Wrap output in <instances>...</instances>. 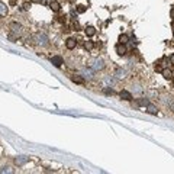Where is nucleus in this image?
I'll return each instance as SVG.
<instances>
[{
	"mask_svg": "<svg viewBox=\"0 0 174 174\" xmlns=\"http://www.w3.org/2000/svg\"><path fill=\"white\" fill-rule=\"evenodd\" d=\"M10 34H9V39L12 41V42H15L20 35H22V32H23V29H22V25H19V23H16V22H12L10 23Z\"/></svg>",
	"mask_w": 174,
	"mask_h": 174,
	"instance_id": "obj_1",
	"label": "nucleus"
},
{
	"mask_svg": "<svg viewBox=\"0 0 174 174\" xmlns=\"http://www.w3.org/2000/svg\"><path fill=\"white\" fill-rule=\"evenodd\" d=\"M51 62H52L55 67H61V65L64 64V60H62L61 57L57 55V57H52V58H51Z\"/></svg>",
	"mask_w": 174,
	"mask_h": 174,
	"instance_id": "obj_7",
	"label": "nucleus"
},
{
	"mask_svg": "<svg viewBox=\"0 0 174 174\" xmlns=\"http://www.w3.org/2000/svg\"><path fill=\"white\" fill-rule=\"evenodd\" d=\"M86 10H87V7L86 6H83V4H80V6L77 7V12H79V13H84Z\"/></svg>",
	"mask_w": 174,
	"mask_h": 174,
	"instance_id": "obj_20",
	"label": "nucleus"
},
{
	"mask_svg": "<svg viewBox=\"0 0 174 174\" xmlns=\"http://www.w3.org/2000/svg\"><path fill=\"white\" fill-rule=\"evenodd\" d=\"M149 102H148V99H144V97H141V99H138L136 102H135V106H147Z\"/></svg>",
	"mask_w": 174,
	"mask_h": 174,
	"instance_id": "obj_11",
	"label": "nucleus"
},
{
	"mask_svg": "<svg viewBox=\"0 0 174 174\" xmlns=\"http://www.w3.org/2000/svg\"><path fill=\"white\" fill-rule=\"evenodd\" d=\"M119 96H121V99H123V100H126V102H130V100H132V93L128 91V90H122V91L119 93Z\"/></svg>",
	"mask_w": 174,
	"mask_h": 174,
	"instance_id": "obj_5",
	"label": "nucleus"
},
{
	"mask_svg": "<svg viewBox=\"0 0 174 174\" xmlns=\"http://www.w3.org/2000/svg\"><path fill=\"white\" fill-rule=\"evenodd\" d=\"M96 34V28H93V26H87L86 28V35L87 36H93Z\"/></svg>",
	"mask_w": 174,
	"mask_h": 174,
	"instance_id": "obj_14",
	"label": "nucleus"
},
{
	"mask_svg": "<svg viewBox=\"0 0 174 174\" xmlns=\"http://www.w3.org/2000/svg\"><path fill=\"white\" fill-rule=\"evenodd\" d=\"M71 80H73L74 83H77V84H83V83H84V79H83L81 76H74Z\"/></svg>",
	"mask_w": 174,
	"mask_h": 174,
	"instance_id": "obj_15",
	"label": "nucleus"
},
{
	"mask_svg": "<svg viewBox=\"0 0 174 174\" xmlns=\"http://www.w3.org/2000/svg\"><path fill=\"white\" fill-rule=\"evenodd\" d=\"M34 39H35L36 45H39V46H46V45H48V38H46L44 34H36V35L34 36Z\"/></svg>",
	"mask_w": 174,
	"mask_h": 174,
	"instance_id": "obj_3",
	"label": "nucleus"
},
{
	"mask_svg": "<svg viewBox=\"0 0 174 174\" xmlns=\"http://www.w3.org/2000/svg\"><path fill=\"white\" fill-rule=\"evenodd\" d=\"M76 45H77L76 38H68V39L65 41V46H67L68 49H73V48H76Z\"/></svg>",
	"mask_w": 174,
	"mask_h": 174,
	"instance_id": "obj_8",
	"label": "nucleus"
},
{
	"mask_svg": "<svg viewBox=\"0 0 174 174\" xmlns=\"http://www.w3.org/2000/svg\"><path fill=\"white\" fill-rule=\"evenodd\" d=\"M49 9H51L52 12H60L61 6H60L58 1H51V3H49Z\"/></svg>",
	"mask_w": 174,
	"mask_h": 174,
	"instance_id": "obj_10",
	"label": "nucleus"
},
{
	"mask_svg": "<svg viewBox=\"0 0 174 174\" xmlns=\"http://www.w3.org/2000/svg\"><path fill=\"white\" fill-rule=\"evenodd\" d=\"M115 49H116L118 55H125V54H126V46H125V44L119 42L116 46H115Z\"/></svg>",
	"mask_w": 174,
	"mask_h": 174,
	"instance_id": "obj_4",
	"label": "nucleus"
},
{
	"mask_svg": "<svg viewBox=\"0 0 174 174\" xmlns=\"http://www.w3.org/2000/svg\"><path fill=\"white\" fill-rule=\"evenodd\" d=\"M87 65H88L93 71H102V70H105V67H106L105 61H103L102 58H99V57L88 60V61H87Z\"/></svg>",
	"mask_w": 174,
	"mask_h": 174,
	"instance_id": "obj_2",
	"label": "nucleus"
},
{
	"mask_svg": "<svg viewBox=\"0 0 174 174\" xmlns=\"http://www.w3.org/2000/svg\"><path fill=\"white\" fill-rule=\"evenodd\" d=\"M128 41H129V36H128V35H125V34H123V35H121V36H119V42H121V44H126Z\"/></svg>",
	"mask_w": 174,
	"mask_h": 174,
	"instance_id": "obj_16",
	"label": "nucleus"
},
{
	"mask_svg": "<svg viewBox=\"0 0 174 174\" xmlns=\"http://www.w3.org/2000/svg\"><path fill=\"white\" fill-rule=\"evenodd\" d=\"M93 46H94V45H93L91 41H86V42H84V48H86V49H91Z\"/></svg>",
	"mask_w": 174,
	"mask_h": 174,
	"instance_id": "obj_19",
	"label": "nucleus"
},
{
	"mask_svg": "<svg viewBox=\"0 0 174 174\" xmlns=\"http://www.w3.org/2000/svg\"><path fill=\"white\" fill-rule=\"evenodd\" d=\"M0 173H15V170H12L10 167H3V168L0 170Z\"/></svg>",
	"mask_w": 174,
	"mask_h": 174,
	"instance_id": "obj_18",
	"label": "nucleus"
},
{
	"mask_svg": "<svg viewBox=\"0 0 174 174\" xmlns=\"http://www.w3.org/2000/svg\"><path fill=\"white\" fill-rule=\"evenodd\" d=\"M28 161H29V157H25V155H20V157H18V158L15 160L16 166H25Z\"/></svg>",
	"mask_w": 174,
	"mask_h": 174,
	"instance_id": "obj_6",
	"label": "nucleus"
},
{
	"mask_svg": "<svg viewBox=\"0 0 174 174\" xmlns=\"http://www.w3.org/2000/svg\"><path fill=\"white\" fill-rule=\"evenodd\" d=\"M116 77H118V79H123V77H125V71H123V70H118V71H116Z\"/></svg>",
	"mask_w": 174,
	"mask_h": 174,
	"instance_id": "obj_17",
	"label": "nucleus"
},
{
	"mask_svg": "<svg viewBox=\"0 0 174 174\" xmlns=\"http://www.w3.org/2000/svg\"><path fill=\"white\" fill-rule=\"evenodd\" d=\"M32 1H42V0H32Z\"/></svg>",
	"mask_w": 174,
	"mask_h": 174,
	"instance_id": "obj_23",
	"label": "nucleus"
},
{
	"mask_svg": "<svg viewBox=\"0 0 174 174\" xmlns=\"http://www.w3.org/2000/svg\"><path fill=\"white\" fill-rule=\"evenodd\" d=\"M161 73H163V77H164L166 80H170V79H173V74H171V71H170V70H167V68H166V70H163Z\"/></svg>",
	"mask_w": 174,
	"mask_h": 174,
	"instance_id": "obj_12",
	"label": "nucleus"
},
{
	"mask_svg": "<svg viewBox=\"0 0 174 174\" xmlns=\"http://www.w3.org/2000/svg\"><path fill=\"white\" fill-rule=\"evenodd\" d=\"M147 112H148L149 115H157V113H158V109H157L154 105L148 103V105H147Z\"/></svg>",
	"mask_w": 174,
	"mask_h": 174,
	"instance_id": "obj_9",
	"label": "nucleus"
},
{
	"mask_svg": "<svg viewBox=\"0 0 174 174\" xmlns=\"http://www.w3.org/2000/svg\"><path fill=\"white\" fill-rule=\"evenodd\" d=\"M170 64H171V65H174V54H171V55H170Z\"/></svg>",
	"mask_w": 174,
	"mask_h": 174,
	"instance_id": "obj_22",
	"label": "nucleus"
},
{
	"mask_svg": "<svg viewBox=\"0 0 174 174\" xmlns=\"http://www.w3.org/2000/svg\"><path fill=\"white\" fill-rule=\"evenodd\" d=\"M6 15H7V6L0 1V16H6Z\"/></svg>",
	"mask_w": 174,
	"mask_h": 174,
	"instance_id": "obj_13",
	"label": "nucleus"
},
{
	"mask_svg": "<svg viewBox=\"0 0 174 174\" xmlns=\"http://www.w3.org/2000/svg\"><path fill=\"white\" fill-rule=\"evenodd\" d=\"M154 70H155V71H158V73H161V71H163V67H160L158 64H155V67H154Z\"/></svg>",
	"mask_w": 174,
	"mask_h": 174,
	"instance_id": "obj_21",
	"label": "nucleus"
}]
</instances>
